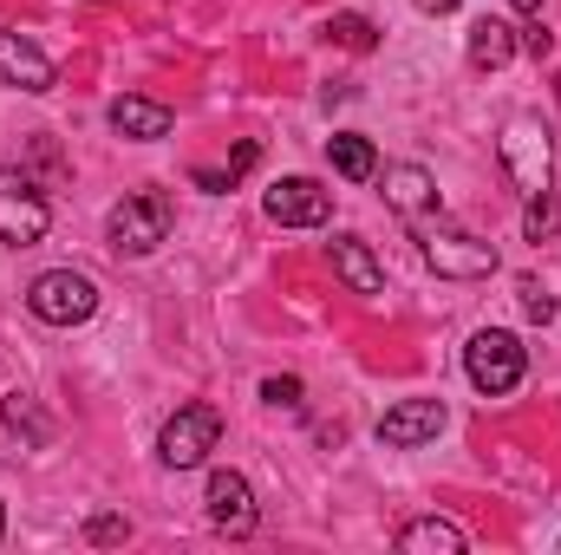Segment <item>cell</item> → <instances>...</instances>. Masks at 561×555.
<instances>
[{
    "mask_svg": "<svg viewBox=\"0 0 561 555\" xmlns=\"http://www.w3.org/2000/svg\"><path fill=\"white\" fill-rule=\"evenodd\" d=\"M523 366H529V353H523V340L503 333V327H483V333L463 347V373H470V386H477L483 399L516 393V386H523Z\"/></svg>",
    "mask_w": 561,
    "mask_h": 555,
    "instance_id": "obj_1",
    "label": "cell"
},
{
    "mask_svg": "<svg viewBox=\"0 0 561 555\" xmlns=\"http://www.w3.org/2000/svg\"><path fill=\"white\" fill-rule=\"evenodd\" d=\"M26 307L46 327H79V320L99 314V287H92V275H79V269H46V275L26 287Z\"/></svg>",
    "mask_w": 561,
    "mask_h": 555,
    "instance_id": "obj_2",
    "label": "cell"
},
{
    "mask_svg": "<svg viewBox=\"0 0 561 555\" xmlns=\"http://www.w3.org/2000/svg\"><path fill=\"white\" fill-rule=\"evenodd\" d=\"M216 444H222V412L216 406H183V412L157 431V457L170 471H196Z\"/></svg>",
    "mask_w": 561,
    "mask_h": 555,
    "instance_id": "obj_3",
    "label": "cell"
},
{
    "mask_svg": "<svg viewBox=\"0 0 561 555\" xmlns=\"http://www.w3.org/2000/svg\"><path fill=\"white\" fill-rule=\"evenodd\" d=\"M105 236H112V249H118V256H150V249L170 236V203H163L157 190H138V196H125V203L112 209Z\"/></svg>",
    "mask_w": 561,
    "mask_h": 555,
    "instance_id": "obj_4",
    "label": "cell"
},
{
    "mask_svg": "<svg viewBox=\"0 0 561 555\" xmlns=\"http://www.w3.org/2000/svg\"><path fill=\"white\" fill-rule=\"evenodd\" d=\"M503 170H510L529 196L549 190L556 150H549V125H542V118H510V125H503Z\"/></svg>",
    "mask_w": 561,
    "mask_h": 555,
    "instance_id": "obj_5",
    "label": "cell"
},
{
    "mask_svg": "<svg viewBox=\"0 0 561 555\" xmlns=\"http://www.w3.org/2000/svg\"><path fill=\"white\" fill-rule=\"evenodd\" d=\"M46 223H53V209H46V196L20 177V170H0V242H13V249H33L39 236H46Z\"/></svg>",
    "mask_w": 561,
    "mask_h": 555,
    "instance_id": "obj_6",
    "label": "cell"
},
{
    "mask_svg": "<svg viewBox=\"0 0 561 555\" xmlns=\"http://www.w3.org/2000/svg\"><path fill=\"white\" fill-rule=\"evenodd\" d=\"M424 262L444 281H483V275H496V242H477L463 229H431L424 236Z\"/></svg>",
    "mask_w": 561,
    "mask_h": 555,
    "instance_id": "obj_7",
    "label": "cell"
},
{
    "mask_svg": "<svg viewBox=\"0 0 561 555\" xmlns=\"http://www.w3.org/2000/svg\"><path fill=\"white\" fill-rule=\"evenodd\" d=\"M262 209H268V223H280V229H320L333 216V196L313 177H280Z\"/></svg>",
    "mask_w": 561,
    "mask_h": 555,
    "instance_id": "obj_8",
    "label": "cell"
},
{
    "mask_svg": "<svg viewBox=\"0 0 561 555\" xmlns=\"http://www.w3.org/2000/svg\"><path fill=\"white\" fill-rule=\"evenodd\" d=\"M203 503H209V523H216L222 536H249V530L262 523V510H255V490H249V477H242V471H216Z\"/></svg>",
    "mask_w": 561,
    "mask_h": 555,
    "instance_id": "obj_9",
    "label": "cell"
},
{
    "mask_svg": "<svg viewBox=\"0 0 561 555\" xmlns=\"http://www.w3.org/2000/svg\"><path fill=\"white\" fill-rule=\"evenodd\" d=\"M437 431H444V406L437 399H405V406H392V412L379 418V444H392V451L431 444Z\"/></svg>",
    "mask_w": 561,
    "mask_h": 555,
    "instance_id": "obj_10",
    "label": "cell"
},
{
    "mask_svg": "<svg viewBox=\"0 0 561 555\" xmlns=\"http://www.w3.org/2000/svg\"><path fill=\"white\" fill-rule=\"evenodd\" d=\"M0 79H7V86H20V92H53V59H46L33 39L0 33Z\"/></svg>",
    "mask_w": 561,
    "mask_h": 555,
    "instance_id": "obj_11",
    "label": "cell"
},
{
    "mask_svg": "<svg viewBox=\"0 0 561 555\" xmlns=\"http://www.w3.org/2000/svg\"><path fill=\"white\" fill-rule=\"evenodd\" d=\"M386 203H392L399 216H431V209H437L431 170H419V163H392V170H386Z\"/></svg>",
    "mask_w": 561,
    "mask_h": 555,
    "instance_id": "obj_12",
    "label": "cell"
},
{
    "mask_svg": "<svg viewBox=\"0 0 561 555\" xmlns=\"http://www.w3.org/2000/svg\"><path fill=\"white\" fill-rule=\"evenodd\" d=\"M333 269H340V281H346L353 294H379V287H386V269L373 262V249H366L359 236H333Z\"/></svg>",
    "mask_w": 561,
    "mask_h": 555,
    "instance_id": "obj_13",
    "label": "cell"
},
{
    "mask_svg": "<svg viewBox=\"0 0 561 555\" xmlns=\"http://www.w3.org/2000/svg\"><path fill=\"white\" fill-rule=\"evenodd\" d=\"M112 132L118 138H138V144L170 138V112L157 99H112Z\"/></svg>",
    "mask_w": 561,
    "mask_h": 555,
    "instance_id": "obj_14",
    "label": "cell"
},
{
    "mask_svg": "<svg viewBox=\"0 0 561 555\" xmlns=\"http://www.w3.org/2000/svg\"><path fill=\"white\" fill-rule=\"evenodd\" d=\"M392 543L405 555H463V530L444 523V517H419V523H405Z\"/></svg>",
    "mask_w": 561,
    "mask_h": 555,
    "instance_id": "obj_15",
    "label": "cell"
},
{
    "mask_svg": "<svg viewBox=\"0 0 561 555\" xmlns=\"http://www.w3.org/2000/svg\"><path fill=\"white\" fill-rule=\"evenodd\" d=\"M510 59H516V26H510V20H477V26H470V66L496 72V66H510Z\"/></svg>",
    "mask_w": 561,
    "mask_h": 555,
    "instance_id": "obj_16",
    "label": "cell"
},
{
    "mask_svg": "<svg viewBox=\"0 0 561 555\" xmlns=\"http://www.w3.org/2000/svg\"><path fill=\"white\" fill-rule=\"evenodd\" d=\"M327 157H333V170H340L346 183H366V177L379 170V150L359 138V132H340V138H327Z\"/></svg>",
    "mask_w": 561,
    "mask_h": 555,
    "instance_id": "obj_17",
    "label": "cell"
},
{
    "mask_svg": "<svg viewBox=\"0 0 561 555\" xmlns=\"http://www.w3.org/2000/svg\"><path fill=\"white\" fill-rule=\"evenodd\" d=\"M327 39L346 46V53H373V46H379V26H373L366 13H333V20H327Z\"/></svg>",
    "mask_w": 561,
    "mask_h": 555,
    "instance_id": "obj_18",
    "label": "cell"
},
{
    "mask_svg": "<svg viewBox=\"0 0 561 555\" xmlns=\"http://www.w3.org/2000/svg\"><path fill=\"white\" fill-rule=\"evenodd\" d=\"M523 236H529V242L561 236V196L556 190H536V196H529V209H523Z\"/></svg>",
    "mask_w": 561,
    "mask_h": 555,
    "instance_id": "obj_19",
    "label": "cell"
},
{
    "mask_svg": "<svg viewBox=\"0 0 561 555\" xmlns=\"http://www.w3.org/2000/svg\"><path fill=\"white\" fill-rule=\"evenodd\" d=\"M262 399H268L275 412H300V406H307V386H300V380H262Z\"/></svg>",
    "mask_w": 561,
    "mask_h": 555,
    "instance_id": "obj_20",
    "label": "cell"
},
{
    "mask_svg": "<svg viewBox=\"0 0 561 555\" xmlns=\"http://www.w3.org/2000/svg\"><path fill=\"white\" fill-rule=\"evenodd\" d=\"M7 424H13V438H20V431H26V438H33V444H46V424H39V412H33V399H20V393H13V399H7Z\"/></svg>",
    "mask_w": 561,
    "mask_h": 555,
    "instance_id": "obj_21",
    "label": "cell"
},
{
    "mask_svg": "<svg viewBox=\"0 0 561 555\" xmlns=\"http://www.w3.org/2000/svg\"><path fill=\"white\" fill-rule=\"evenodd\" d=\"M523 314H529V320H542V327H549V320H556V294H549V287H542V281H523Z\"/></svg>",
    "mask_w": 561,
    "mask_h": 555,
    "instance_id": "obj_22",
    "label": "cell"
},
{
    "mask_svg": "<svg viewBox=\"0 0 561 555\" xmlns=\"http://www.w3.org/2000/svg\"><path fill=\"white\" fill-rule=\"evenodd\" d=\"M85 536H92V543H125V536H131V523H125V517H92V530H85Z\"/></svg>",
    "mask_w": 561,
    "mask_h": 555,
    "instance_id": "obj_23",
    "label": "cell"
},
{
    "mask_svg": "<svg viewBox=\"0 0 561 555\" xmlns=\"http://www.w3.org/2000/svg\"><path fill=\"white\" fill-rule=\"evenodd\" d=\"M190 177H196V190H209V196L236 190V170H190Z\"/></svg>",
    "mask_w": 561,
    "mask_h": 555,
    "instance_id": "obj_24",
    "label": "cell"
},
{
    "mask_svg": "<svg viewBox=\"0 0 561 555\" xmlns=\"http://www.w3.org/2000/svg\"><path fill=\"white\" fill-rule=\"evenodd\" d=\"M419 13H457V0H419Z\"/></svg>",
    "mask_w": 561,
    "mask_h": 555,
    "instance_id": "obj_25",
    "label": "cell"
},
{
    "mask_svg": "<svg viewBox=\"0 0 561 555\" xmlns=\"http://www.w3.org/2000/svg\"><path fill=\"white\" fill-rule=\"evenodd\" d=\"M516 13H529V20H542V0H516Z\"/></svg>",
    "mask_w": 561,
    "mask_h": 555,
    "instance_id": "obj_26",
    "label": "cell"
},
{
    "mask_svg": "<svg viewBox=\"0 0 561 555\" xmlns=\"http://www.w3.org/2000/svg\"><path fill=\"white\" fill-rule=\"evenodd\" d=\"M0 530H7V510H0Z\"/></svg>",
    "mask_w": 561,
    "mask_h": 555,
    "instance_id": "obj_27",
    "label": "cell"
}]
</instances>
